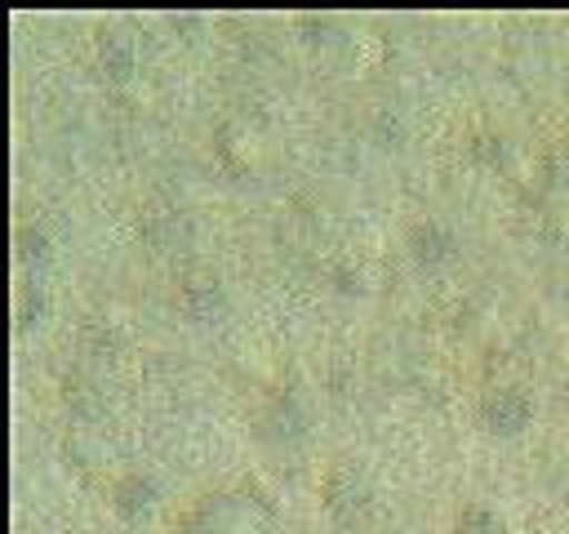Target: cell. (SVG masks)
<instances>
[{"label":"cell","instance_id":"obj_5","mask_svg":"<svg viewBox=\"0 0 569 534\" xmlns=\"http://www.w3.org/2000/svg\"><path fill=\"white\" fill-rule=\"evenodd\" d=\"M116 494H120L116 503H120L124 512H138V507H147V503H151V485H147V481H138V476H133V481H124Z\"/></svg>","mask_w":569,"mask_h":534},{"label":"cell","instance_id":"obj_1","mask_svg":"<svg viewBox=\"0 0 569 534\" xmlns=\"http://www.w3.org/2000/svg\"><path fill=\"white\" fill-rule=\"evenodd\" d=\"M182 534H267V507L218 494L182 521Z\"/></svg>","mask_w":569,"mask_h":534},{"label":"cell","instance_id":"obj_3","mask_svg":"<svg viewBox=\"0 0 569 534\" xmlns=\"http://www.w3.org/2000/svg\"><path fill=\"white\" fill-rule=\"evenodd\" d=\"M485 418L493 432H520L529 418V396L520 387H498L485 396Z\"/></svg>","mask_w":569,"mask_h":534},{"label":"cell","instance_id":"obj_4","mask_svg":"<svg viewBox=\"0 0 569 534\" xmlns=\"http://www.w3.org/2000/svg\"><path fill=\"white\" fill-rule=\"evenodd\" d=\"M458 534H502V521L489 507H467L458 516Z\"/></svg>","mask_w":569,"mask_h":534},{"label":"cell","instance_id":"obj_2","mask_svg":"<svg viewBox=\"0 0 569 534\" xmlns=\"http://www.w3.org/2000/svg\"><path fill=\"white\" fill-rule=\"evenodd\" d=\"M325 503H329V512H338V516L365 512V507H369V485H365V476H360L351 463H338V467L325 476Z\"/></svg>","mask_w":569,"mask_h":534}]
</instances>
